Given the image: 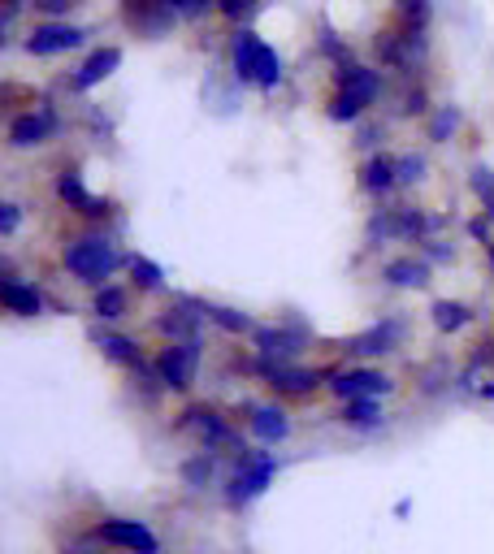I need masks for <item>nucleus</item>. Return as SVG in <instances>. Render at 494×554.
<instances>
[{
	"instance_id": "f257e3e1",
	"label": "nucleus",
	"mask_w": 494,
	"mask_h": 554,
	"mask_svg": "<svg viewBox=\"0 0 494 554\" xmlns=\"http://www.w3.org/2000/svg\"><path fill=\"white\" fill-rule=\"evenodd\" d=\"M234 74H239V83L269 91L282 83V61L256 31H239L234 35Z\"/></svg>"
},
{
	"instance_id": "f03ea898",
	"label": "nucleus",
	"mask_w": 494,
	"mask_h": 554,
	"mask_svg": "<svg viewBox=\"0 0 494 554\" xmlns=\"http://www.w3.org/2000/svg\"><path fill=\"white\" fill-rule=\"evenodd\" d=\"M65 269L87 286H109V277L117 269V252L104 239H78L65 247Z\"/></svg>"
},
{
	"instance_id": "7ed1b4c3",
	"label": "nucleus",
	"mask_w": 494,
	"mask_h": 554,
	"mask_svg": "<svg viewBox=\"0 0 494 554\" xmlns=\"http://www.w3.org/2000/svg\"><path fill=\"white\" fill-rule=\"evenodd\" d=\"M273 472H278L273 455H265V451H243L239 455V472H234V481H230V503H247V498L265 494V485L273 481Z\"/></svg>"
},
{
	"instance_id": "20e7f679",
	"label": "nucleus",
	"mask_w": 494,
	"mask_h": 554,
	"mask_svg": "<svg viewBox=\"0 0 494 554\" xmlns=\"http://www.w3.org/2000/svg\"><path fill=\"white\" fill-rule=\"evenodd\" d=\"M195 368H200V342H169L156 355V373H161L169 390H187L195 381Z\"/></svg>"
},
{
	"instance_id": "39448f33",
	"label": "nucleus",
	"mask_w": 494,
	"mask_h": 554,
	"mask_svg": "<svg viewBox=\"0 0 494 554\" xmlns=\"http://www.w3.org/2000/svg\"><path fill=\"white\" fill-rule=\"evenodd\" d=\"M178 18V9L169 5V0H126V22H130V31H139V35H165L169 26H174Z\"/></svg>"
},
{
	"instance_id": "423d86ee",
	"label": "nucleus",
	"mask_w": 494,
	"mask_h": 554,
	"mask_svg": "<svg viewBox=\"0 0 494 554\" xmlns=\"http://www.w3.org/2000/svg\"><path fill=\"white\" fill-rule=\"evenodd\" d=\"M100 537H104V542H113V546H122V550H130V554H156V550H161L156 533L148 529V524H139V520H104Z\"/></svg>"
},
{
	"instance_id": "0eeeda50",
	"label": "nucleus",
	"mask_w": 494,
	"mask_h": 554,
	"mask_svg": "<svg viewBox=\"0 0 494 554\" xmlns=\"http://www.w3.org/2000/svg\"><path fill=\"white\" fill-rule=\"evenodd\" d=\"M83 44V31L70 22H48V26H35L31 39H26V52H35V57H57V52H70Z\"/></svg>"
},
{
	"instance_id": "6e6552de",
	"label": "nucleus",
	"mask_w": 494,
	"mask_h": 554,
	"mask_svg": "<svg viewBox=\"0 0 494 554\" xmlns=\"http://www.w3.org/2000/svg\"><path fill=\"white\" fill-rule=\"evenodd\" d=\"M330 390L338 399H373V394H390V377L373 373V368H347V373H338L330 381Z\"/></svg>"
},
{
	"instance_id": "1a4fd4ad",
	"label": "nucleus",
	"mask_w": 494,
	"mask_h": 554,
	"mask_svg": "<svg viewBox=\"0 0 494 554\" xmlns=\"http://www.w3.org/2000/svg\"><path fill=\"white\" fill-rule=\"evenodd\" d=\"M52 126H57V117H52L48 109L39 113H22L9 122V143L13 148H35V143H44L52 135Z\"/></svg>"
},
{
	"instance_id": "9d476101",
	"label": "nucleus",
	"mask_w": 494,
	"mask_h": 554,
	"mask_svg": "<svg viewBox=\"0 0 494 554\" xmlns=\"http://www.w3.org/2000/svg\"><path fill=\"white\" fill-rule=\"evenodd\" d=\"M256 347H260V364H291L299 355V338H291L286 329H260Z\"/></svg>"
},
{
	"instance_id": "9b49d317",
	"label": "nucleus",
	"mask_w": 494,
	"mask_h": 554,
	"mask_svg": "<svg viewBox=\"0 0 494 554\" xmlns=\"http://www.w3.org/2000/svg\"><path fill=\"white\" fill-rule=\"evenodd\" d=\"M117 65H122V52H117V48H96V52L87 57L83 70L74 74V87H78V91H91L96 83H104V78H109Z\"/></svg>"
},
{
	"instance_id": "f8f14e48",
	"label": "nucleus",
	"mask_w": 494,
	"mask_h": 554,
	"mask_svg": "<svg viewBox=\"0 0 494 554\" xmlns=\"http://www.w3.org/2000/svg\"><path fill=\"white\" fill-rule=\"evenodd\" d=\"M0 299H5V308L13 316H39V312H44V295H39L35 286L13 282V277H5V282H0Z\"/></svg>"
},
{
	"instance_id": "ddd939ff",
	"label": "nucleus",
	"mask_w": 494,
	"mask_h": 554,
	"mask_svg": "<svg viewBox=\"0 0 494 554\" xmlns=\"http://www.w3.org/2000/svg\"><path fill=\"white\" fill-rule=\"evenodd\" d=\"M57 195H61V200L70 204V208H78V213H87V217H104V213H109V204L91 200V195H87V187H83V178H78V174H70V169H65V174H61V182H57Z\"/></svg>"
},
{
	"instance_id": "4468645a",
	"label": "nucleus",
	"mask_w": 494,
	"mask_h": 554,
	"mask_svg": "<svg viewBox=\"0 0 494 554\" xmlns=\"http://www.w3.org/2000/svg\"><path fill=\"white\" fill-rule=\"evenodd\" d=\"M252 433L265 446H278L286 433H291V420H286L282 407H256V412H252Z\"/></svg>"
},
{
	"instance_id": "2eb2a0df",
	"label": "nucleus",
	"mask_w": 494,
	"mask_h": 554,
	"mask_svg": "<svg viewBox=\"0 0 494 554\" xmlns=\"http://www.w3.org/2000/svg\"><path fill=\"white\" fill-rule=\"evenodd\" d=\"M338 78V91H356L360 100H377V91H382V78H377L373 70H364V65H347L343 61V70L334 74Z\"/></svg>"
},
{
	"instance_id": "dca6fc26",
	"label": "nucleus",
	"mask_w": 494,
	"mask_h": 554,
	"mask_svg": "<svg viewBox=\"0 0 494 554\" xmlns=\"http://www.w3.org/2000/svg\"><path fill=\"white\" fill-rule=\"evenodd\" d=\"M265 373H269V386L278 394H308L317 386V377L304 373V368H291V364H265Z\"/></svg>"
},
{
	"instance_id": "f3484780",
	"label": "nucleus",
	"mask_w": 494,
	"mask_h": 554,
	"mask_svg": "<svg viewBox=\"0 0 494 554\" xmlns=\"http://www.w3.org/2000/svg\"><path fill=\"white\" fill-rule=\"evenodd\" d=\"M390 187H399V161L395 156H373V161L364 165V191L382 195Z\"/></svg>"
},
{
	"instance_id": "a211bd4d",
	"label": "nucleus",
	"mask_w": 494,
	"mask_h": 554,
	"mask_svg": "<svg viewBox=\"0 0 494 554\" xmlns=\"http://www.w3.org/2000/svg\"><path fill=\"white\" fill-rule=\"evenodd\" d=\"M187 416H191L187 425H195V429H200L204 446H226V442H234L230 425H226V420H221L217 412H208V407H195V412H187Z\"/></svg>"
},
{
	"instance_id": "6ab92c4d",
	"label": "nucleus",
	"mask_w": 494,
	"mask_h": 554,
	"mask_svg": "<svg viewBox=\"0 0 494 554\" xmlns=\"http://www.w3.org/2000/svg\"><path fill=\"white\" fill-rule=\"evenodd\" d=\"M403 334V329L390 321V325H377L369 329V334H360V338H351V347L347 351H356V355H377V351H390L395 347V338Z\"/></svg>"
},
{
	"instance_id": "aec40b11",
	"label": "nucleus",
	"mask_w": 494,
	"mask_h": 554,
	"mask_svg": "<svg viewBox=\"0 0 494 554\" xmlns=\"http://www.w3.org/2000/svg\"><path fill=\"white\" fill-rule=\"evenodd\" d=\"M386 282L390 286H403V290H421L429 282V269L421 260H390L386 265Z\"/></svg>"
},
{
	"instance_id": "412c9836",
	"label": "nucleus",
	"mask_w": 494,
	"mask_h": 554,
	"mask_svg": "<svg viewBox=\"0 0 494 554\" xmlns=\"http://www.w3.org/2000/svg\"><path fill=\"white\" fill-rule=\"evenodd\" d=\"M468 321H473V312H468L460 299H438V303H434V325H438V334H455V329H464Z\"/></svg>"
},
{
	"instance_id": "4be33fe9",
	"label": "nucleus",
	"mask_w": 494,
	"mask_h": 554,
	"mask_svg": "<svg viewBox=\"0 0 494 554\" xmlns=\"http://www.w3.org/2000/svg\"><path fill=\"white\" fill-rule=\"evenodd\" d=\"M100 351L109 355L113 364H126V368H143V355H139V347L130 338H122V334H100Z\"/></svg>"
},
{
	"instance_id": "5701e85b",
	"label": "nucleus",
	"mask_w": 494,
	"mask_h": 554,
	"mask_svg": "<svg viewBox=\"0 0 494 554\" xmlns=\"http://www.w3.org/2000/svg\"><path fill=\"white\" fill-rule=\"evenodd\" d=\"M156 325H161V334H169L174 342H195V312H187V308H169Z\"/></svg>"
},
{
	"instance_id": "b1692460",
	"label": "nucleus",
	"mask_w": 494,
	"mask_h": 554,
	"mask_svg": "<svg viewBox=\"0 0 494 554\" xmlns=\"http://www.w3.org/2000/svg\"><path fill=\"white\" fill-rule=\"evenodd\" d=\"M200 312H208V321H217L221 329H230V334H247V329H252L247 312H234L226 303H200Z\"/></svg>"
},
{
	"instance_id": "393cba45",
	"label": "nucleus",
	"mask_w": 494,
	"mask_h": 554,
	"mask_svg": "<svg viewBox=\"0 0 494 554\" xmlns=\"http://www.w3.org/2000/svg\"><path fill=\"white\" fill-rule=\"evenodd\" d=\"M343 420H347V425H356V429H369V425L382 420V407H377L373 399H347L343 403Z\"/></svg>"
},
{
	"instance_id": "a878e982",
	"label": "nucleus",
	"mask_w": 494,
	"mask_h": 554,
	"mask_svg": "<svg viewBox=\"0 0 494 554\" xmlns=\"http://www.w3.org/2000/svg\"><path fill=\"white\" fill-rule=\"evenodd\" d=\"M96 316H100V321H117V316H126V290L100 286L96 290Z\"/></svg>"
},
{
	"instance_id": "bb28decb",
	"label": "nucleus",
	"mask_w": 494,
	"mask_h": 554,
	"mask_svg": "<svg viewBox=\"0 0 494 554\" xmlns=\"http://www.w3.org/2000/svg\"><path fill=\"white\" fill-rule=\"evenodd\" d=\"M395 5H399V26H408V31H425L429 26V13H434L429 0H395Z\"/></svg>"
},
{
	"instance_id": "cd10ccee",
	"label": "nucleus",
	"mask_w": 494,
	"mask_h": 554,
	"mask_svg": "<svg viewBox=\"0 0 494 554\" xmlns=\"http://www.w3.org/2000/svg\"><path fill=\"white\" fill-rule=\"evenodd\" d=\"M364 109H369V100H360L356 91H338V96L330 100V117H334V122H356Z\"/></svg>"
},
{
	"instance_id": "c85d7f7f",
	"label": "nucleus",
	"mask_w": 494,
	"mask_h": 554,
	"mask_svg": "<svg viewBox=\"0 0 494 554\" xmlns=\"http://www.w3.org/2000/svg\"><path fill=\"white\" fill-rule=\"evenodd\" d=\"M217 9H221V18H230V22H247L265 9V0H217Z\"/></svg>"
},
{
	"instance_id": "c756f323",
	"label": "nucleus",
	"mask_w": 494,
	"mask_h": 554,
	"mask_svg": "<svg viewBox=\"0 0 494 554\" xmlns=\"http://www.w3.org/2000/svg\"><path fill=\"white\" fill-rule=\"evenodd\" d=\"M468 182H473L477 200H481V204H486V217L494 221V174H490V169H486V165H477V169H473V178H468Z\"/></svg>"
},
{
	"instance_id": "7c9ffc66",
	"label": "nucleus",
	"mask_w": 494,
	"mask_h": 554,
	"mask_svg": "<svg viewBox=\"0 0 494 554\" xmlns=\"http://www.w3.org/2000/svg\"><path fill=\"white\" fill-rule=\"evenodd\" d=\"M455 126H460V113H455L451 104H442V109L434 113V122H429V139H434V143H447V135H451Z\"/></svg>"
},
{
	"instance_id": "2f4dec72",
	"label": "nucleus",
	"mask_w": 494,
	"mask_h": 554,
	"mask_svg": "<svg viewBox=\"0 0 494 554\" xmlns=\"http://www.w3.org/2000/svg\"><path fill=\"white\" fill-rule=\"evenodd\" d=\"M130 273H135V286L139 290H161V269H156L152 260L135 256V260H130Z\"/></svg>"
},
{
	"instance_id": "473e14b6",
	"label": "nucleus",
	"mask_w": 494,
	"mask_h": 554,
	"mask_svg": "<svg viewBox=\"0 0 494 554\" xmlns=\"http://www.w3.org/2000/svg\"><path fill=\"white\" fill-rule=\"evenodd\" d=\"M421 178H425V161H421V156H399V187L421 182Z\"/></svg>"
},
{
	"instance_id": "72a5a7b5",
	"label": "nucleus",
	"mask_w": 494,
	"mask_h": 554,
	"mask_svg": "<svg viewBox=\"0 0 494 554\" xmlns=\"http://www.w3.org/2000/svg\"><path fill=\"white\" fill-rule=\"evenodd\" d=\"M169 5L178 9V18H204V13L213 9L217 0H169Z\"/></svg>"
},
{
	"instance_id": "f704fd0d",
	"label": "nucleus",
	"mask_w": 494,
	"mask_h": 554,
	"mask_svg": "<svg viewBox=\"0 0 494 554\" xmlns=\"http://www.w3.org/2000/svg\"><path fill=\"white\" fill-rule=\"evenodd\" d=\"M18 230V204H0V234Z\"/></svg>"
},
{
	"instance_id": "c9c22d12",
	"label": "nucleus",
	"mask_w": 494,
	"mask_h": 554,
	"mask_svg": "<svg viewBox=\"0 0 494 554\" xmlns=\"http://www.w3.org/2000/svg\"><path fill=\"white\" fill-rule=\"evenodd\" d=\"M182 472H187V481L195 485V481H204V477H208V472H213V464H208V459H200V464H187V468H182Z\"/></svg>"
},
{
	"instance_id": "e433bc0d",
	"label": "nucleus",
	"mask_w": 494,
	"mask_h": 554,
	"mask_svg": "<svg viewBox=\"0 0 494 554\" xmlns=\"http://www.w3.org/2000/svg\"><path fill=\"white\" fill-rule=\"evenodd\" d=\"M35 5L44 9V13H65V9L74 5V0H35Z\"/></svg>"
},
{
	"instance_id": "4c0bfd02",
	"label": "nucleus",
	"mask_w": 494,
	"mask_h": 554,
	"mask_svg": "<svg viewBox=\"0 0 494 554\" xmlns=\"http://www.w3.org/2000/svg\"><path fill=\"white\" fill-rule=\"evenodd\" d=\"M468 234H473V239H490V217H477L473 226H468Z\"/></svg>"
},
{
	"instance_id": "58836bf2",
	"label": "nucleus",
	"mask_w": 494,
	"mask_h": 554,
	"mask_svg": "<svg viewBox=\"0 0 494 554\" xmlns=\"http://www.w3.org/2000/svg\"><path fill=\"white\" fill-rule=\"evenodd\" d=\"M18 9H22V0H5V22H9L13 13H18Z\"/></svg>"
},
{
	"instance_id": "ea45409f",
	"label": "nucleus",
	"mask_w": 494,
	"mask_h": 554,
	"mask_svg": "<svg viewBox=\"0 0 494 554\" xmlns=\"http://www.w3.org/2000/svg\"><path fill=\"white\" fill-rule=\"evenodd\" d=\"M490 265H494V243H490Z\"/></svg>"
}]
</instances>
